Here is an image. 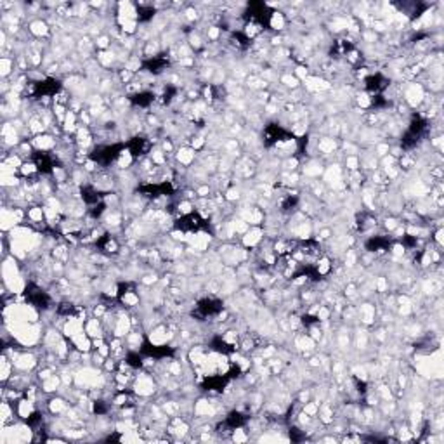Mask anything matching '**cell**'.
<instances>
[{"instance_id":"cell-1","label":"cell","mask_w":444,"mask_h":444,"mask_svg":"<svg viewBox=\"0 0 444 444\" xmlns=\"http://www.w3.org/2000/svg\"><path fill=\"white\" fill-rule=\"evenodd\" d=\"M150 146L151 144L146 141L144 137H135L134 141L130 142V150H128V153H130L132 157H141V155L150 151Z\"/></svg>"}]
</instances>
